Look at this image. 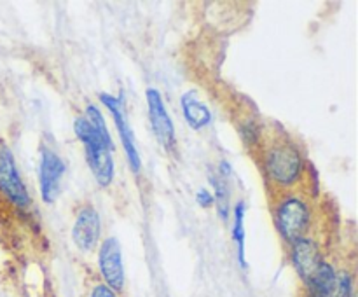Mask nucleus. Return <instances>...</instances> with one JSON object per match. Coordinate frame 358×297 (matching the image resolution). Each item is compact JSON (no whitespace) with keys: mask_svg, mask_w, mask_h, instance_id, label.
<instances>
[{"mask_svg":"<svg viewBox=\"0 0 358 297\" xmlns=\"http://www.w3.org/2000/svg\"><path fill=\"white\" fill-rule=\"evenodd\" d=\"M196 201H198V205L205 206V208H208V206H212L213 203H215V199H213V194L208 191V189H199L198 192H196Z\"/></svg>","mask_w":358,"mask_h":297,"instance_id":"2eb2a0df","label":"nucleus"},{"mask_svg":"<svg viewBox=\"0 0 358 297\" xmlns=\"http://www.w3.org/2000/svg\"><path fill=\"white\" fill-rule=\"evenodd\" d=\"M325 297H353V280L346 271L336 275V282Z\"/></svg>","mask_w":358,"mask_h":297,"instance_id":"4468645a","label":"nucleus"},{"mask_svg":"<svg viewBox=\"0 0 358 297\" xmlns=\"http://www.w3.org/2000/svg\"><path fill=\"white\" fill-rule=\"evenodd\" d=\"M100 101L108 108V112H110L112 117H114L115 128H117L122 149H124L126 157H128L129 168H131L135 173H138L140 168H142V159H140L138 149H136V143H135V135H133V129L131 126H129L128 117H126V112H124V107H122L121 98L112 96V94L108 93H101Z\"/></svg>","mask_w":358,"mask_h":297,"instance_id":"39448f33","label":"nucleus"},{"mask_svg":"<svg viewBox=\"0 0 358 297\" xmlns=\"http://www.w3.org/2000/svg\"><path fill=\"white\" fill-rule=\"evenodd\" d=\"M73 131L84 143L86 159L94 180L101 187L110 185L114 178V159H112L114 142L100 108L93 103L87 105L86 114L73 121Z\"/></svg>","mask_w":358,"mask_h":297,"instance_id":"f257e3e1","label":"nucleus"},{"mask_svg":"<svg viewBox=\"0 0 358 297\" xmlns=\"http://www.w3.org/2000/svg\"><path fill=\"white\" fill-rule=\"evenodd\" d=\"M0 192L14 206L24 208L30 205V194L27 191V185L21 180L9 145L2 138H0Z\"/></svg>","mask_w":358,"mask_h":297,"instance_id":"20e7f679","label":"nucleus"},{"mask_svg":"<svg viewBox=\"0 0 358 297\" xmlns=\"http://www.w3.org/2000/svg\"><path fill=\"white\" fill-rule=\"evenodd\" d=\"M290 255H292L294 268H296V271L299 273V276L308 285L313 280V276L317 275L322 262H324L320 257V252H318L317 243L313 240H308V238H301V240L292 243V254Z\"/></svg>","mask_w":358,"mask_h":297,"instance_id":"9d476101","label":"nucleus"},{"mask_svg":"<svg viewBox=\"0 0 358 297\" xmlns=\"http://www.w3.org/2000/svg\"><path fill=\"white\" fill-rule=\"evenodd\" d=\"M98 266L105 285L110 287L112 290H121L124 287V266H122V252L117 238H107L101 243Z\"/></svg>","mask_w":358,"mask_h":297,"instance_id":"6e6552de","label":"nucleus"},{"mask_svg":"<svg viewBox=\"0 0 358 297\" xmlns=\"http://www.w3.org/2000/svg\"><path fill=\"white\" fill-rule=\"evenodd\" d=\"M41 196L45 203H55L62 189V178L65 173V161L49 147L41 150Z\"/></svg>","mask_w":358,"mask_h":297,"instance_id":"423d86ee","label":"nucleus"},{"mask_svg":"<svg viewBox=\"0 0 358 297\" xmlns=\"http://www.w3.org/2000/svg\"><path fill=\"white\" fill-rule=\"evenodd\" d=\"M182 112H184V117L187 121V124L192 129H201L212 121V112L210 108L199 100L198 93L196 91H187V93L182 94Z\"/></svg>","mask_w":358,"mask_h":297,"instance_id":"9b49d317","label":"nucleus"},{"mask_svg":"<svg viewBox=\"0 0 358 297\" xmlns=\"http://www.w3.org/2000/svg\"><path fill=\"white\" fill-rule=\"evenodd\" d=\"M353 297H355V294H353Z\"/></svg>","mask_w":358,"mask_h":297,"instance_id":"f3484780","label":"nucleus"},{"mask_svg":"<svg viewBox=\"0 0 358 297\" xmlns=\"http://www.w3.org/2000/svg\"><path fill=\"white\" fill-rule=\"evenodd\" d=\"M233 217H234V224H233V229H231V236H233V240L236 241L238 261H240L241 268H245L247 262H245V226H243L245 203L243 201L236 203V206H234L233 210Z\"/></svg>","mask_w":358,"mask_h":297,"instance_id":"ddd939ff","label":"nucleus"},{"mask_svg":"<svg viewBox=\"0 0 358 297\" xmlns=\"http://www.w3.org/2000/svg\"><path fill=\"white\" fill-rule=\"evenodd\" d=\"M210 184L215 189V194H213V199L217 201V213L222 220L229 219V187H227V182L224 175H220V171L210 170Z\"/></svg>","mask_w":358,"mask_h":297,"instance_id":"f8f14e48","label":"nucleus"},{"mask_svg":"<svg viewBox=\"0 0 358 297\" xmlns=\"http://www.w3.org/2000/svg\"><path fill=\"white\" fill-rule=\"evenodd\" d=\"M310 226V208L299 198H285L276 208V227L289 243L301 240Z\"/></svg>","mask_w":358,"mask_h":297,"instance_id":"7ed1b4c3","label":"nucleus"},{"mask_svg":"<svg viewBox=\"0 0 358 297\" xmlns=\"http://www.w3.org/2000/svg\"><path fill=\"white\" fill-rule=\"evenodd\" d=\"M264 164L269 178L283 187L296 184L303 173V156L299 149L287 140L269 147Z\"/></svg>","mask_w":358,"mask_h":297,"instance_id":"f03ea898","label":"nucleus"},{"mask_svg":"<svg viewBox=\"0 0 358 297\" xmlns=\"http://www.w3.org/2000/svg\"><path fill=\"white\" fill-rule=\"evenodd\" d=\"M100 231L101 222L96 210L90 205L83 206L77 213L72 229V240L76 247L84 252L93 250L98 243V238H100Z\"/></svg>","mask_w":358,"mask_h":297,"instance_id":"1a4fd4ad","label":"nucleus"},{"mask_svg":"<svg viewBox=\"0 0 358 297\" xmlns=\"http://www.w3.org/2000/svg\"><path fill=\"white\" fill-rule=\"evenodd\" d=\"M147 107H149V117L150 124H152L154 135H156L157 142L164 147L166 150L175 149V128L173 121H171L170 114H168L164 101L161 98L159 91L149 87L145 91Z\"/></svg>","mask_w":358,"mask_h":297,"instance_id":"0eeeda50","label":"nucleus"},{"mask_svg":"<svg viewBox=\"0 0 358 297\" xmlns=\"http://www.w3.org/2000/svg\"><path fill=\"white\" fill-rule=\"evenodd\" d=\"M91 297H117V294L107 285H96L91 290Z\"/></svg>","mask_w":358,"mask_h":297,"instance_id":"dca6fc26","label":"nucleus"}]
</instances>
